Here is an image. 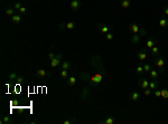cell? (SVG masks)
<instances>
[{"label":"cell","mask_w":168,"mask_h":124,"mask_svg":"<svg viewBox=\"0 0 168 124\" xmlns=\"http://www.w3.org/2000/svg\"><path fill=\"white\" fill-rule=\"evenodd\" d=\"M61 77L64 78V79H67V78H68V70H66V69H62Z\"/></svg>","instance_id":"83f0119b"},{"label":"cell","mask_w":168,"mask_h":124,"mask_svg":"<svg viewBox=\"0 0 168 124\" xmlns=\"http://www.w3.org/2000/svg\"><path fill=\"white\" fill-rule=\"evenodd\" d=\"M99 124H104V121H99Z\"/></svg>","instance_id":"7dc6e473"},{"label":"cell","mask_w":168,"mask_h":124,"mask_svg":"<svg viewBox=\"0 0 168 124\" xmlns=\"http://www.w3.org/2000/svg\"><path fill=\"white\" fill-rule=\"evenodd\" d=\"M143 94H145V96H149L151 94V90L148 87V88H146L145 90V92H143Z\"/></svg>","instance_id":"ab89813d"},{"label":"cell","mask_w":168,"mask_h":124,"mask_svg":"<svg viewBox=\"0 0 168 124\" xmlns=\"http://www.w3.org/2000/svg\"><path fill=\"white\" fill-rule=\"evenodd\" d=\"M24 82V77L23 76H18L17 78H16V83L17 84H21Z\"/></svg>","instance_id":"8d00e7d4"},{"label":"cell","mask_w":168,"mask_h":124,"mask_svg":"<svg viewBox=\"0 0 168 124\" xmlns=\"http://www.w3.org/2000/svg\"><path fill=\"white\" fill-rule=\"evenodd\" d=\"M159 26L161 27V28L168 27V18H161L159 20Z\"/></svg>","instance_id":"44dd1931"},{"label":"cell","mask_w":168,"mask_h":124,"mask_svg":"<svg viewBox=\"0 0 168 124\" xmlns=\"http://www.w3.org/2000/svg\"><path fill=\"white\" fill-rule=\"evenodd\" d=\"M138 85H139V87L141 90H146V88L149 87V81H147L146 78L141 77L138 79Z\"/></svg>","instance_id":"52a82bcc"},{"label":"cell","mask_w":168,"mask_h":124,"mask_svg":"<svg viewBox=\"0 0 168 124\" xmlns=\"http://www.w3.org/2000/svg\"><path fill=\"white\" fill-rule=\"evenodd\" d=\"M74 27H75V25H74V23H72V21H70V23H66V28L70 29V30H72V29H74Z\"/></svg>","instance_id":"836d02e7"},{"label":"cell","mask_w":168,"mask_h":124,"mask_svg":"<svg viewBox=\"0 0 168 124\" xmlns=\"http://www.w3.org/2000/svg\"><path fill=\"white\" fill-rule=\"evenodd\" d=\"M154 63H155V65H156V66L159 68V67H164V66H165L166 61H165V58L162 57L161 55H158V56H156V57H155Z\"/></svg>","instance_id":"5b68a950"},{"label":"cell","mask_w":168,"mask_h":124,"mask_svg":"<svg viewBox=\"0 0 168 124\" xmlns=\"http://www.w3.org/2000/svg\"><path fill=\"white\" fill-rule=\"evenodd\" d=\"M72 68V64L67 61H64L61 63V69H66V70H70Z\"/></svg>","instance_id":"9a60e30c"},{"label":"cell","mask_w":168,"mask_h":124,"mask_svg":"<svg viewBox=\"0 0 168 124\" xmlns=\"http://www.w3.org/2000/svg\"><path fill=\"white\" fill-rule=\"evenodd\" d=\"M15 11H16V10L14 9V7H9V8L6 9V15L7 16H14Z\"/></svg>","instance_id":"484cf974"},{"label":"cell","mask_w":168,"mask_h":124,"mask_svg":"<svg viewBox=\"0 0 168 124\" xmlns=\"http://www.w3.org/2000/svg\"><path fill=\"white\" fill-rule=\"evenodd\" d=\"M96 28H98V30H99V31H101L102 34H108V32H109V30H110V29H109V27H108L105 23H99Z\"/></svg>","instance_id":"30bf717a"},{"label":"cell","mask_w":168,"mask_h":124,"mask_svg":"<svg viewBox=\"0 0 168 124\" xmlns=\"http://www.w3.org/2000/svg\"><path fill=\"white\" fill-rule=\"evenodd\" d=\"M114 122H116L114 116H108V117L104 120V124H113Z\"/></svg>","instance_id":"603a6c76"},{"label":"cell","mask_w":168,"mask_h":124,"mask_svg":"<svg viewBox=\"0 0 168 124\" xmlns=\"http://www.w3.org/2000/svg\"><path fill=\"white\" fill-rule=\"evenodd\" d=\"M107 75V72L104 70H102V72H99L96 73L94 76H92V77L90 78V85L91 87H98L100 84H101V82L103 81V78H104V76Z\"/></svg>","instance_id":"6da1fadb"},{"label":"cell","mask_w":168,"mask_h":124,"mask_svg":"<svg viewBox=\"0 0 168 124\" xmlns=\"http://www.w3.org/2000/svg\"><path fill=\"white\" fill-rule=\"evenodd\" d=\"M138 34L140 35V36H141V37H145L146 35H147V30H146L145 28H140V30H139V32H138Z\"/></svg>","instance_id":"1f68e13d"},{"label":"cell","mask_w":168,"mask_h":124,"mask_svg":"<svg viewBox=\"0 0 168 124\" xmlns=\"http://www.w3.org/2000/svg\"><path fill=\"white\" fill-rule=\"evenodd\" d=\"M129 30H130L132 34H138L140 30V27L137 25V23H131L130 26H129Z\"/></svg>","instance_id":"4fadbf2b"},{"label":"cell","mask_w":168,"mask_h":124,"mask_svg":"<svg viewBox=\"0 0 168 124\" xmlns=\"http://www.w3.org/2000/svg\"><path fill=\"white\" fill-rule=\"evenodd\" d=\"M81 0H72L71 1V9H72L73 11H77L78 9L81 8Z\"/></svg>","instance_id":"ba28073f"},{"label":"cell","mask_w":168,"mask_h":124,"mask_svg":"<svg viewBox=\"0 0 168 124\" xmlns=\"http://www.w3.org/2000/svg\"><path fill=\"white\" fill-rule=\"evenodd\" d=\"M142 67H143V72L145 73H149L151 69H152V66H151L150 64H143Z\"/></svg>","instance_id":"4316f807"},{"label":"cell","mask_w":168,"mask_h":124,"mask_svg":"<svg viewBox=\"0 0 168 124\" xmlns=\"http://www.w3.org/2000/svg\"><path fill=\"white\" fill-rule=\"evenodd\" d=\"M18 76L16 75V73H10L8 75V81L9 82H14V81H16V78H17Z\"/></svg>","instance_id":"f1b7e54d"},{"label":"cell","mask_w":168,"mask_h":124,"mask_svg":"<svg viewBox=\"0 0 168 124\" xmlns=\"http://www.w3.org/2000/svg\"><path fill=\"white\" fill-rule=\"evenodd\" d=\"M0 123L1 124H11V123H14V120L10 116H2Z\"/></svg>","instance_id":"2e32d148"},{"label":"cell","mask_w":168,"mask_h":124,"mask_svg":"<svg viewBox=\"0 0 168 124\" xmlns=\"http://www.w3.org/2000/svg\"><path fill=\"white\" fill-rule=\"evenodd\" d=\"M36 74H37L38 77H45V76L47 75V73L45 69H38L37 72H36Z\"/></svg>","instance_id":"d4e9b609"},{"label":"cell","mask_w":168,"mask_h":124,"mask_svg":"<svg viewBox=\"0 0 168 124\" xmlns=\"http://www.w3.org/2000/svg\"><path fill=\"white\" fill-rule=\"evenodd\" d=\"M19 12H20V15H25L27 12V8L26 7H21V8L19 9Z\"/></svg>","instance_id":"f35d334b"},{"label":"cell","mask_w":168,"mask_h":124,"mask_svg":"<svg viewBox=\"0 0 168 124\" xmlns=\"http://www.w3.org/2000/svg\"><path fill=\"white\" fill-rule=\"evenodd\" d=\"M58 29H59V30H64V29H66V23H64V21H61V23H58Z\"/></svg>","instance_id":"4dcf8cb0"},{"label":"cell","mask_w":168,"mask_h":124,"mask_svg":"<svg viewBox=\"0 0 168 124\" xmlns=\"http://www.w3.org/2000/svg\"><path fill=\"white\" fill-rule=\"evenodd\" d=\"M21 16L20 15H14V16H11V21L14 23H20V21H21Z\"/></svg>","instance_id":"d6986e66"},{"label":"cell","mask_w":168,"mask_h":124,"mask_svg":"<svg viewBox=\"0 0 168 124\" xmlns=\"http://www.w3.org/2000/svg\"><path fill=\"white\" fill-rule=\"evenodd\" d=\"M63 124H72V120H66L63 122Z\"/></svg>","instance_id":"ee69618b"},{"label":"cell","mask_w":168,"mask_h":124,"mask_svg":"<svg viewBox=\"0 0 168 124\" xmlns=\"http://www.w3.org/2000/svg\"><path fill=\"white\" fill-rule=\"evenodd\" d=\"M75 83H76V76L72 75V76H70V77L67 78L66 84L68 85V86H73V85H74Z\"/></svg>","instance_id":"ac0fdd59"},{"label":"cell","mask_w":168,"mask_h":124,"mask_svg":"<svg viewBox=\"0 0 168 124\" xmlns=\"http://www.w3.org/2000/svg\"><path fill=\"white\" fill-rule=\"evenodd\" d=\"M48 58L52 61V59H54L55 58V54L54 53H48Z\"/></svg>","instance_id":"60d3db41"},{"label":"cell","mask_w":168,"mask_h":124,"mask_svg":"<svg viewBox=\"0 0 168 124\" xmlns=\"http://www.w3.org/2000/svg\"><path fill=\"white\" fill-rule=\"evenodd\" d=\"M91 63H92V66L98 70V72H102L104 70V67H103V59L100 55H95L91 58Z\"/></svg>","instance_id":"7a4b0ae2"},{"label":"cell","mask_w":168,"mask_h":124,"mask_svg":"<svg viewBox=\"0 0 168 124\" xmlns=\"http://www.w3.org/2000/svg\"><path fill=\"white\" fill-rule=\"evenodd\" d=\"M155 96H156V97H161V91H159L157 88V90L155 91Z\"/></svg>","instance_id":"74e56055"},{"label":"cell","mask_w":168,"mask_h":124,"mask_svg":"<svg viewBox=\"0 0 168 124\" xmlns=\"http://www.w3.org/2000/svg\"><path fill=\"white\" fill-rule=\"evenodd\" d=\"M141 36H140L139 34H132V36H131L130 38V43L131 44H139L140 40H141Z\"/></svg>","instance_id":"8fae6325"},{"label":"cell","mask_w":168,"mask_h":124,"mask_svg":"<svg viewBox=\"0 0 168 124\" xmlns=\"http://www.w3.org/2000/svg\"><path fill=\"white\" fill-rule=\"evenodd\" d=\"M156 45H157V39L154 37V36H150V37L147 39V41H146V48L149 49V50H150L154 46H156Z\"/></svg>","instance_id":"8992f818"},{"label":"cell","mask_w":168,"mask_h":124,"mask_svg":"<svg viewBox=\"0 0 168 124\" xmlns=\"http://www.w3.org/2000/svg\"><path fill=\"white\" fill-rule=\"evenodd\" d=\"M10 104H11V105H17L18 101H11V103H10Z\"/></svg>","instance_id":"bcb514c9"},{"label":"cell","mask_w":168,"mask_h":124,"mask_svg":"<svg viewBox=\"0 0 168 124\" xmlns=\"http://www.w3.org/2000/svg\"><path fill=\"white\" fill-rule=\"evenodd\" d=\"M78 78L83 82H87V81H90L91 77H90V75L87 74V72H81L78 74Z\"/></svg>","instance_id":"7c38bea8"},{"label":"cell","mask_w":168,"mask_h":124,"mask_svg":"<svg viewBox=\"0 0 168 124\" xmlns=\"http://www.w3.org/2000/svg\"><path fill=\"white\" fill-rule=\"evenodd\" d=\"M147 53H148V49H141V50L138 53V59H139L140 62L146 61V58H147Z\"/></svg>","instance_id":"9c48e42d"},{"label":"cell","mask_w":168,"mask_h":124,"mask_svg":"<svg viewBox=\"0 0 168 124\" xmlns=\"http://www.w3.org/2000/svg\"><path fill=\"white\" fill-rule=\"evenodd\" d=\"M63 54H57V55L55 56V58L54 59H52L50 61V67H57L58 65H61V61H62V58H63Z\"/></svg>","instance_id":"277c9868"},{"label":"cell","mask_w":168,"mask_h":124,"mask_svg":"<svg viewBox=\"0 0 168 124\" xmlns=\"http://www.w3.org/2000/svg\"><path fill=\"white\" fill-rule=\"evenodd\" d=\"M149 74H150V77L152 78V79H157V78H158V75H159V73L157 72V70H155V69H151L150 72H149Z\"/></svg>","instance_id":"cb8c5ba5"},{"label":"cell","mask_w":168,"mask_h":124,"mask_svg":"<svg viewBox=\"0 0 168 124\" xmlns=\"http://www.w3.org/2000/svg\"><path fill=\"white\" fill-rule=\"evenodd\" d=\"M91 97V87H84L81 92V100L82 101H87Z\"/></svg>","instance_id":"3957f363"},{"label":"cell","mask_w":168,"mask_h":124,"mask_svg":"<svg viewBox=\"0 0 168 124\" xmlns=\"http://www.w3.org/2000/svg\"><path fill=\"white\" fill-rule=\"evenodd\" d=\"M136 72H137V74H142V73H145V72H143V67H142V66H138V67H137Z\"/></svg>","instance_id":"d590c367"},{"label":"cell","mask_w":168,"mask_h":124,"mask_svg":"<svg viewBox=\"0 0 168 124\" xmlns=\"http://www.w3.org/2000/svg\"><path fill=\"white\" fill-rule=\"evenodd\" d=\"M157 72L159 73V74H164V73H165V67H159V69H158Z\"/></svg>","instance_id":"7bdbcfd3"},{"label":"cell","mask_w":168,"mask_h":124,"mask_svg":"<svg viewBox=\"0 0 168 124\" xmlns=\"http://www.w3.org/2000/svg\"><path fill=\"white\" fill-rule=\"evenodd\" d=\"M164 15H165L166 17H168V6L164 7Z\"/></svg>","instance_id":"b9f144b4"},{"label":"cell","mask_w":168,"mask_h":124,"mask_svg":"<svg viewBox=\"0 0 168 124\" xmlns=\"http://www.w3.org/2000/svg\"><path fill=\"white\" fill-rule=\"evenodd\" d=\"M130 98L133 102H137L140 98V94L138 92H136V91H133V92L130 93Z\"/></svg>","instance_id":"e0dca14e"},{"label":"cell","mask_w":168,"mask_h":124,"mask_svg":"<svg viewBox=\"0 0 168 124\" xmlns=\"http://www.w3.org/2000/svg\"><path fill=\"white\" fill-rule=\"evenodd\" d=\"M12 7H14V9H15V10H19V9H20L23 6H21V2H19V1H17V2H15V5H14V6H12Z\"/></svg>","instance_id":"d6a6232c"},{"label":"cell","mask_w":168,"mask_h":124,"mask_svg":"<svg viewBox=\"0 0 168 124\" xmlns=\"http://www.w3.org/2000/svg\"><path fill=\"white\" fill-rule=\"evenodd\" d=\"M151 54L156 57V56H158V55H160V49H159V47H157V46H154L152 48H151Z\"/></svg>","instance_id":"7402d4cb"},{"label":"cell","mask_w":168,"mask_h":124,"mask_svg":"<svg viewBox=\"0 0 168 124\" xmlns=\"http://www.w3.org/2000/svg\"><path fill=\"white\" fill-rule=\"evenodd\" d=\"M29 123H30V124H38V123H39V122H38L37 120H33V121H30V122H29Z\"/></svg>","instance_id":"f6af8a7d"},{"label":"cell","mask_w":168,"mask_h":124,"mask_svg":"<svg viewBox=\"0 0 168 124\" xmlns=\"http://www.w3.org/2000/svg\"><path fill=\"white\" fill-rule=\"evenodd\" d=\"M105 38H107L108 40H112L113 39V34L112 32H108V34H105Z\"/></svg>","instance_id":"e575fe53"},{"label":"cell","mask_w":168,"mask_h":124,"mask_svg":"<svg viewBox=\"0 0 168 124\" xmlns=\"http://www.w3.org/2000/svg\"><path fill=\"white\" fill-rule=\"evenodd\" d=\"M149 88H150L151 91L159 88V82L157 81V79H152V81L149 83Z\"/></svg>","instance_id":"5bb4252c"},{"label":"cell","mask_w":168,"mask_h":124,"mask_svg":"<svg viewBox=\"0 0 168 124\" xmlns=\"http://www.w3.org/2000/svg\"><path fill=\"white\" fill-rule=\"evenodd\" d=\"M161 97L164 98V100L168 98V90H167V88H164V90H161Z\"/></svg>","instance_id":"f546056e"},{"label":"cell","mask_w":168,"mask_h":124,"mask_svg":"<svg viewBox=\"0 0 168 124\" xmlns=\"http://www.w3.org/2000/svg\"><path fill=\"white\" fill-rule=\"evenodd\" d=\"M131 6V0H121V7L123 9H128Z\"/></svg>","instance_id":"ffe728a7"}]
</instances>
